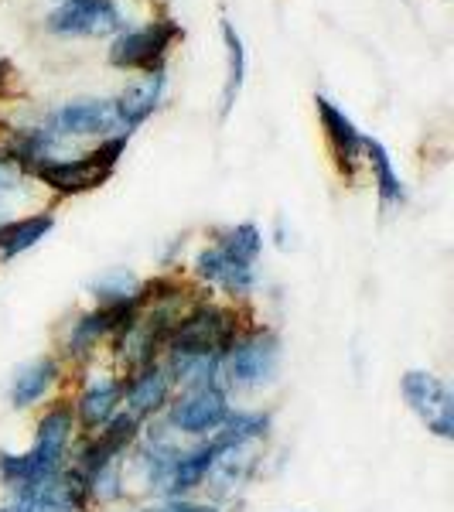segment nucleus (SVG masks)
I'll return each mask as SVG.
<instances>
[{
	"label": "nucleus",
	"mask_w": 454,
	"mask_h": 512,
	"mask_svg": "<svg viewBox=\"0 0 454 512\" xmlns=\"http://www.w3.org/2000/svg\"><path fill=\"white\" fill-rule=\"evenodd\" d=\"M127 137L130 134H113V137H106L96 151L76 154V158L41 161V164H31V168H24V171H31L38 181H45L48 188H55V192H62V195L93 192V188H99L106 178L113 175L123 147H127Z\"/></svg>",
	"instance_id": "obj_1"
},
{
	"label": "nucleus",
	"mask_w": 454,
	"mask_h": 512,
	"mask_svg": "<svg viewBox=\"0 0 454 512\" xmlns=\"http://www.w3.org/2000/svg\"><path fill=\"white\" fill-rule=\"evenodd\" d=\"M284 345L274 328H253L233 342V349L222 359V386L226 390H263L277 383Z\"/></svg>",
	"instance_id": "obj_2"
},
{
	"label": "nucleus",
	"mask_w": 454,
	"mask_h": 512,
	"mask_svg": "<svg viewBox=\"0 0 454 512\" xmlns=\"http://www.w3.org/2000/svg\"><path fill=\"white\" fill-rule=\"evenodd\" d=\"M229 390L226 386H205V390H185L164 407V424L175 434L212 437L229 417Z\"/></svg>",
	"instance_id": "obj_3"
},
{
	"label": "nucleus",
	"mask_w": 454,
	"mask_h": 512,
	"mask_svg": "<svg viewBox=\"0 0 454 512\" xmlns=\"http://www.w3.org/2000/svg\"><path fill=\"white\" fill-rule=\"evenodd\" d=\"M400 390L407 407L427 424V431L441 441H454V393L441 376L410 369L400 379Z\"/></svg>",
	"instance_id": "obj_4"
},
{
	"label": "nucleus",
	"mask_w": 454,
	"mask_h": 512,
	"mask_svg": "<svg viewBox=\"0 0 454 512\" xmlns=\"http://www.w3.org/2000/svg\"><path fill=\"white\" fill-rule=\"evenodd\" d=\"M48 134L69 140V137H113L127 134L120 123L117 99H76V103H65L62 110L52 113L48 123Z\"/></svg>",
	"instance_id": "obj_5"
},
{
	"label": "nucleus",
	"mask_w": 454,
	"mask_h": 512,
	"mask_svg": "<svg viewBox=\"0 0 454 512\" xmlns=\"http://www.w3.org/2000/svg\"><path fill=\"white\" fill-rule=\"evenodd\" d=\"M178 35H181V28L171 18L144 24V28H137V31H123L110 48V62L117 65V69L154 72V69H161L164 55H168L171 41Z\"/></svg>",
	"instance_id": "obj_6"
},
{
	"label": "nucleus",
	"mask_w": 454,
	"mask_h": 512,
	"mask_svg": "<svg viewBox=\"0 0 454 512\" xmlns=\"http://www.w3.org/2000/svg\"><path fill=\"white\" fill-rule=\"evenodd\" d=\"M123 28L117 0H65L48 18V31L55 35H113Z\"/></svg>",
	"instance_id": "obj_7"
},
{
	"label": "nucleus",
	"mask_w": 454,
	"mask_h": 512,
	"mask_svg": "<svg viewBox=\"0 0 454 512\" xmlns=\"http://www.w3.org/2000/svg\"><path fill=\"white\" fill-rule=\"evenodd\" d=\"M171 376L161 362L137 369V373L123 376V403H127V414L137 420H147L154 414H164V407L171 403Z\"/></svg>",
	"instance_id": "obj_8"
},
{
	"label": "nucleus",
	"mask_w": 454,
	"mask_h": 512,
	"mask_svg": "<svg viewBox=\"0 0 454 512\" xmlns=\"http://www.w3.org/2000/svg\"><path fill=\"white\" fill-rule=\"evenodd\" d=\"M195 274L202 284L222 287L229 297H246L257 287V270H253V263H239L233 256L222 253L219 246H205V250L195 256Z\"/></svg>",
	"instance_id": "obj_9"
},
{
	"label": "nucleus",
	"mask_w": 454,
	"mask_h": 512,
	"mask_svg": "<svg viewBox=\"0 0 454 512\" xmlns=\"http://www.w3.org/2000/svg\"><path fill=\"white\" fill-rule=\"evenodd\" d=\"M318 117H321V127H325V137H328V147H332L338 168L345 171V175H352L356 171V164L362 158V144H366V137L356 130V123L345 117L342 110L332 103L328 96H318Z\"/></svg>",
	"instance_id": "obj_10"
},
{
	"label": "nucleus",
	"mask_w": 454,
	"mask_h": 512,
	"mask_svg": "<svg viewBox=\"0 0 454 512\" xmlns=\"http://www.w3.org/2000/svg\"><path fill=\"white\" fill-rule=\"evenodd\" d=\"M120 403H123V379H113V376L93 379V383L82 390L79 403H76V424L86 434H93L113 414H117Z\"/></svg>",
	"instance_id": "obj_11"
},
{
	"label": "nucleus",
	"mask_w": 454,
	"mask_h": 512,
	"mask_svg": "<svg viewBox=\"0 0 454 512\" xmlns=\"http://www.w3.org/2000/svg\"><path fill=\"white\" fill-rule=\"evenodd\" d=\"M59 379V359L55 355H41V359H31L28 366H21L11 379V390H7V400H11L14 410H28L52 390V383Z\"/></svg>",
	"instance_id": "obj_12"
},
{
	"label": "nucleus",
	"mask_w": 454,
	"mask_h": 512,
	"mask_svg": "<svg viewBox=\"0 0 454 512\" xmlns=\"http://www.w3.org/2000/svg\"><path fill=\"white\" fill-rule=\"evenodd\" d=\"M212 461H216V454H212L209 441H202L192 451H178L175 461H171V472H168V482H164V492H168L171 499H185L188 492L202 489L205 478H209Z\"/></svg>",
	"instance_id": "obj_13"
},
{
	"label": "nucleus",
	"mask_w": 454,
	"mask_h": 512,
	"mask_svg": "<svg viewBox=\"0 0 454 512\" xmlns=\"http://www.w3.org/2000/svg\"><path fill=\"white\" fill-rule=\"evenodd\" d=\"M161 93H164V69H154V72H147L140 86H130L127 93L117 99L120 123H123L127 134L137 127V123H144L147 117H151L154 106L161 103Z\"/></svg>",
	"instance_id": "obj_14"
},
{
	"label": "nucleus",
	"mask_w": 454,
	"mask_h": 512,
	"mask_svg": "<svg viewBox=\"0 0 454 512\" xmlns=\"http://www.w3.org/2000/svg\"><path fill=\"white\" fill-rule=\"evenodd\" d=\"M55 216L52 212H38V216L18 219V222H0V260H14L18 253H28L41 239L52 233Z\"/></svg>",
	"instance_id": "obj_15"
},
{
	"label": "nucleus",
	"mask_w": 454,
	"mask_h": 512,
	"mask_svg": "<svg viewBox=\"0 0 454 512\" xmlns=\"http://www.w3.org/2000/svg\"><path fill=\"white\" fill-rule=\"evenodd\" d=\"M362 154H366L369 164H373V181H376V192H379V202H383V209L407 202V188H403L400 175H396L390 151H386L379 140L366 137V144H362Z\"/></svg>",
	"instance_id": "obj_16"
},
{
	"label": "nucleus",
	"mask_w": 454,
	"mask_h": 512,
	"mask_svg": "<svg viewBox=\"0 0 454 512\" xmlns=\"http://www.w3.org/2000/svg\"><path fill=\"white\" fill-rule=\"evenodd\" d=\"M89 294L96 297V308H120L140 294V277L130 267H110L89 284Z\"/></svg>",
	"instance_id": "obj_17"
},
{
	"label": "nucleus",
	"mask_w": 454,
	"mask_h": 512,
	"mask_svg": "<svg viewBox=\"0 0 454 512\" xmlns=\"http://www.w3.org/2000/svg\"><path fill=\"white\" fill-rule=\"evenodd\" d=\"M222 41H226V55H229V69H226V89H222V120L233 113L236 96L243 89V76H246V48L243 38L236 35L233 21H222Z\"/></svg>",
	"instance_id": "obj_18"
},
{
	"label": "nucleus",
	"mask_w": 454,
	"mask_h": 512,
	"mask_svg": "<svg viewBox=\"0 0 454 512\" xmlns=\"http://www.w3.org/2000/svg\"><path fill=\"white\" fill-rule=\"evenodd\" d=\"M219 250L226 256H233L239 263H257V256L263 250V233L253 222H239V226L219 233Z\"/></svg>",
	"instance_id": "obj_19"
},
{
	"label": "nucleus",
	"mask_w": 454,
	"mask_h": 512,
	"mask_svg": "<svg viewBox=\"0 0 454 512\" xmlns=\"http://www.w3.org/2000/svg\"><path fill=\"white\" fill-rule=\"evenodd\" d=\"M21 137H24V130H14L11 123L0 120V164L21 158Z\"/></svg>",
	"instance_id": "obj_20"
},
{
	"label": "nucleus",
	"mask_w": 454,
	"mask_h": 512,
	"mask_svg": "<svg viewBox=\"0 0 454 512\" xmlns=\"http://www.w3.org/2000/svg\"><path fill=\"white\" fill-rule=\"evenodd\" d=\"M7 72H11V62L0 59V96H7V82L14 79V76H7Z\"/></svg>",
	"instance_id": "obj_21"
},
{
	"label": "nucleus",
	"mask_w": 454,
	"mask_h": 512,
	"mask_svg": "<svg viewBox=\"0 0 454 512\" xmlns=\"http://www.w3.org/2000/svg\"><path fill=\"white\" fill-rule=\"evenodd\" d=\"M11 188H14V175L4 168V164H0V195H4V192H11Z\"/></svg>",
	"instance_id": "obj_22"
},
{
	"label": "nucleus",
	"mask_w": 454,
	"mask_h": 512,
	"mask_svg": "<svg viewBox=\"0 0 454 512\" xmlns=\"http://www.w3.org/2000/svg\"><path fill=\"white\" fill-rule=\"evenodd\" d=\"M14 512H31V509H18V506H14Z\"/></svg>",
	"instance_id": "obj_23"
},
{
	"label": "nucleus",
	"mask_w": 454,
	"mask_h": 512,
	"mask_svg": "<svg viewBox=\"0 0 454 512\" xmlns=\"http://www.w3.org/2000/svg\"><path fill=\"white\" fill-rule=\"evenodd\" d=\"M0 512H14V509H0Z\"/></svg>",
	"instance_id": "obj_24"
}]
</instances>
